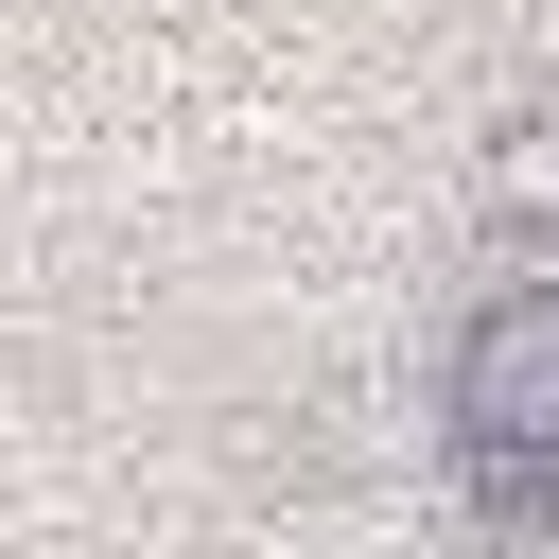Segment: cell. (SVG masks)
I'll return each mask as SVG.
<instances>
[{"label": "cell", "mask_w": 559, "mask_h": 559, "mask_svg": "<svg viewBox=\"0 0 559 559\" xmlns=\"http://www.w3.org/2000/svg\"><path fill=\"white\" fill-rule=\"evenodd\" d=\"M437 419H454V472L489 524L559 542V280H489L454 367H437Z\"/></svg>", "instance_id": "6da1fadb"}, {"label": "cell", "mask_w": 559, "mask_h": 559, "mask_svg": "<svg viewBox=\"0 0 559 559\" xmlns=\"http://www.w3.org/2000/svg\"><path fill=\"white\" fill-rule=\"evenodd\" d=\"M472 192H489V227H507V245H559V87L489 122V175H472Z\"/></svg>", "instance_id": "7a4b0ae2"}]
</instances>
